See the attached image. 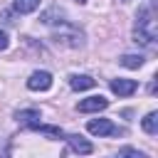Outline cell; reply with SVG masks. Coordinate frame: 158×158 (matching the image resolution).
<instances>
[{"mask_svg":"<svg viewBox=\"0 0 158 158\" xmlns=\"http://www.w3.org/2000/svg\"><path fill=\"white\" fill-rule=\"evenodd\" d=\"M15 118H17V123H20V126H27V128H35V126L40 123V111H37V109H27V111H17V114H15Z\"/></svg>","mask_w":158,"mask_h":158,"instance_id":"obj_7","label":"cell"},{"mask_svg":"<svg viewBox=\"0 0 158 158\" xmlns=\"http://www.w3.org/2000/svg\"><path fill=\"white\" fill-rule=\"evenodd\" d=\"M52 86V74L49 72H32L27 79V89L32 91H47Z\"/></svg>","mask_w":158,"mask_h":158,"instance_id":"obj_3","label":"cell"},{"mask_svg":"<svg viewBox=\"0 0 158 158\" xmlns=\"http://www.w3.org/2000/svg\"><path fill=\"white\" fill-rule=\"evenodd\" d=\"M141 126H143V131H146V133L156 136V133H158V114H156V111H151V114L141 121Z\"/></svg>","mask_w":158,"mask_h":158,"instance_id":"obj_10","label":"cell"},{"mask_svg":"<svg viewBox=\"0 0 158 158\" xmlns=\"http://www.w3.org/2000/svg\"><path fill=\"white\" fill-rule=\"evenodd\" d=\"M106 106H109V99H104V96L99 94V96L81 99V101L77 104V111H81V114H91V111H101V109H106Z\"/></svg>","mask_w":158,"mask_h":158,"instance_id":"obj_4","label":"cell"},{"mask_svg":"<svg viewBox=\"0 0 158 158\" xmlns=\"http://www.w3.org/2000/svg\"><path fill=\"white\" fill-rule=\"evenodd\" d=\"M96 84V79H91L89 74H74V77H69V86L74 89V91H84V89H91Z\"/></svg>","mask_w":158,"mask_h":158,"instance_id":"obj_9","label":"cell"},{"mask_svg":"<svg viewBox=\"0 0 158 158\" xmlns=\"http://www.w3.org/2000/svg\"><path fill=\"white\" fill-rule=\"evenodd\" d=\"M0 20H2L5 25H12V22H15V20H12V12H10V10H2V12H0Z\"/></svg>","mask_w":158,"mask_h":158,"instance_id":"obj_14","label":"cell"},{"mask_svg":"<svg viewBox=\"0 0 158 158\" xmlns=\"http://www.w3.org/2000/svg\"><path fill=\"white\" fill-rule=\"evenodd\" d=\"M118 64H123V67H128V69H138V67L143 64V57H141V54H123V57L118 59Z\"/></svg>","mask_w":158,"mask_h":158,"instance_id":"obj_12","label":"cell"},{"mask_svg":"<svg viewBox=\"0 0 158 158\" xmlns=\"http://www.w3.org/2000/svg\"><path fill=\"white\" fill-rule=\"evenodd\" d=\"M158 35V27H156V10H153V2H143L141 10H138V22H136V40L133 42H141V44H153Z\"/></svg>","mask_w":158,"mask_h":158,"instance_id":"obj_1","label":"cell"},{"mask_svg":"<svg viewBox=\"0 0 158 158\" xmlns=\"http://www.w3.org/2000/svg\"><path fill=\"white\" fill-rule=\"evenodd\" d=\"M37 5H40V0H15L12 2L15 12H20V15H27V12L37 10Z\"/></svg>","mask_w":158,"mask_h":158,"instance_id":"obj_11","label":"cell"},{"mask_svg":"<svg viewBox=\"0 0 158 158\" xmlns=\"http://www.w3.org/2000/svg\"><path fill=\"white\" fill-rule=\"evenodd\" d=\"M77 2H84V0H77Z\"/></svg>","mask_w":158,"mask_h":158,"instance_id":"obj_16","label":"cell"},{"mask_svg":"<svg viewBox=\"0 0 158 158\" xmlns=\"http://www.w3.org/2000/svg\"><path fill=\"white\" fill-rule=\"evenodd\" d=\"M54 42L57 44H67V47H79L81 44V35L77 30H72V32H57L54 35Z\"/></svg>","mask_w":158,"mask_h":158,"instance_id":"obj_8","label":"cell"},{"mask_svg":"<svg viewBox=\"0 0 158 158\" xmlns=\"http://www.w3.org/2000/svg\"><path fill=\"white\" fill-rule=\"evenodd\" d=\"M7 44H10V42H7V35L0 32V49H7Z\"/></svg>","mask_w":158,"mask_h":158,"instance_id":"obj_15","label":"cell"},{"mask_svg":"<svg viewBox=\"0 0 158 158\" xmlns=\"http://www.w3.org/2000/svg\"><path fill=\"white\" fill-rule=\"evenodd\" d=\"M123 2H128V0H123Z\"/></svg>","mask_w":158,"mask_h":158,"instance_id":"obj_17","label":"cell"},{"mask_svg":"<svg viewBox=\"0 0 158 158\" xmlns=\"http://www.w3.org/2000/svg\"><path fill=\"white\" fill-rule=\"evenodd\" d=\"M114 158H146L141 151H136V148H121Z\"/></svg>","mask_w":158,"mask_h":158,"instance_id":"obj_13","label":"cell"},{"mask_svg":"<svg viewBox=\"0 0 158 158\" xmlns=\"http://www.w3.org/2000/svg\"><path fill=\"white\" fill-rule=\"evenodd\" d=\"M67 143L72 146V151H74V153H81V156H89V153L94 151V146H91L84 136H77V133L67 136Z\"/></svg>","mask_w":158,"mask_h":158,"instance_id":"obj_6","label":"cell"},{"mask_svg":"<svg viewBox=\"0 0 158 158\" xmlns=\"http://www.w3.org/2000/svg\"><path fill=\"white\" fill-rule=\"evenodd\" d=\"M111 91L114 94H118V96H131L136 89H138V84L133 81V79H111Z\"/></svg>","mask_w":158,"mask_h":158,"instance_id":"obj_5","label":"cell"},{"mask_svg":"<svg viewBox=\"0 0 158 158\" xmlns=\"http://www.w3.org/2000/svg\"><path fill=\"white\" fill-rule=\"evenodd\" d=\"M86 131L94 133V136H118V133H121V128L114 126L109 118H91V121L86 123Z\"/></svg>","mask_w":158,"mask_h":158,"instance_id":"obj_2","label":"cell"}]
</instances>
